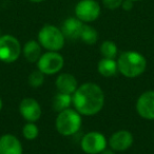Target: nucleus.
Masks as SVG:
<instances>
[{
	"mask_svg": "<svg viewBox=\"0 0 154 154\" xmlns=\"http://www.w3.org/2000/svg\"><path fill=\"white\" fill-rule=\"evenodd\" d=\"M133 5H134V2L131 1V0H122V9L124 11H131L133 9Z\"/></svg>",
	"mask_w": 154,
	"mask_h": 154,
	"instance_id": "23",
	"label": "nucleus"
},
{
	"mask_svg": "<svg viewBox=\"0 0 154 154\" xmlns=\"http://www.w3.org/2000/svg\"><path fill=\"white\" fill-rule=\"evenodd\" d=\"M64 64V59L58 52L48 51L40 56L37 61V69L45 75H54L61 71Z\"/></svg>",
	"mask_w": 154,
	"mask_h": 154,
	"instance_id": "6",
	"label": "nucleus"
},
{
	"mask_svg": "<svg viewBox=\"0 0 154 154\" xmlns=\"http://www.w3.org/2000/svg\"><path fill=\"white\" fill-rule=\"evenodd\" d=\"M39 129L35 122H28L22 128V135L26 140H34L38 137Z\"/></svg>",
	"mask_w": 154,
	"mask_h": 154,
	"instance_id": "20",
	"label": "nucleus"
},
{
	"mask_svg": "<svg viewBox=\"0 0 154 154\" xmlns=\"http://www.w3.org/2000/svg\"><path fill=\"white\" fill-rule=\"evenodd\" d=\"M19 112L24 120L35 122L41 117L42 110L39 103L32 97H26L19 103Z\"/></svg>",
	"mask_w": 154,
	"mask_h": 154,
	"instance_id": "10",
	"label": "nucleus"
},
{
	"mask_svg": "<svg viewBox=\"0 0 154 154\" xmlns=\"http://www.w3.org/2000/svg\"><path fill=\"white\" fill-rule=\"evenodd\" d=\"M30 2H33V3H40V2H43L45 0H28Z\"/></svg>",
	"mask_w": 154,
	"mask_h": 154,
	"instance_id": "25",
	"label": "nucleus"
},
{
	"mask_svg": "<svg viewBox=\"0 0 154 154\" xmlns=\"http://www.w3.org/2000/svg\"><path fill=\"white\" fill-rule=\"evenodd\" d=\"M72 105L80 115H96L105 105V93L98 85L86 82L78 86L72 95Z\"/></svg>",
	"mask_w": 154,
	"mask_h": 154,
	"instance_id": "1",
	"label": "nucleus"
},
{
	"mask_svg": "<svg viewBox=\"0 0 154 154\" xmlns=\"http://www.w3.org/2000/svg\"><path fill=\"white\" fill-rule=\"evenodd\" d=\"M134 141V137H133L132 133L128 130H118L114 132L109 138L110 148L114 150L115 152H122L126 150L130 149L131 146L133 145Z\"/></svg>",
	"mask_w": 154,
	"mask_h": 154,
	"instance_id": "11",
	"label": "nucleus"
},
{
	"mask_svg": "<svg viewBox=\"0 0 154 154\" xmlns=\"http://www.w3.org/2000/svg\"><path fill=\"white\" fill-rule=\"evenodd\" d=\"M0 36H1V30H0Z\"/></svg>",
	"mask_w": 154,
	"mask_h": 154,
	"instance_id": "28",
	"label": "nucleus"
},
{
	"mask_svg": "<svg viewBox=\"0 0 154 154\" xmlns=\"http://www.w3.org/2000/svg\"><path fill=\"white\" fill-rule=\"evenodd\" d=\"M122 0H103V5L108 10H117L122 7Z\"/></svg>",
	"mask_w": 154,
	"mask_h": 154,
	"instance_id": "22",
	"label": "nucleus"
},
{
	"mask_svg": "<svg viewBox=\"0 0 154 154\" xmlns=\"http://www.w3.org/2000/svg\"><path fill=\"white\" fill-rule=\"evenodd\" d=\"M107 138L98 131L88 132L80 141L82 150L87 154H100L107 148Z\"/></svg>",
	"mask_w": 154,
	"mask_h": 154,
	"instance_id": "7",
	"label": "nucleus"
},
{
	"mask_svg": "<svg viewBox=\"0 0 154 154\" xmlns=\"http://www.w3.org/2000/svg\"><path fill=\"white\" fill-rule=\"evenodd\" d=\"M55 86L58 92L73 95L78 88V82L74 75L70 73H61L56 78Z\"/></svg>",
	"mask_w": 154,
	"mask_h": 154,
	"instance_id": "13",
	"label": "nucleus"
},
{
	"mask_svg": "<svg viewBox=\"0 0 154 154\" xmlns=\"http://www.w3.org/2000/svg\"><path fill=\"white\" fill-rule=\"evenodd\" d=\"M2 107H3V101H2V99H1V97H0V111L2 110Z\"/></svg>",
	"mask_w": 154,
	"mask_h": 154,
	"instance_id": "26",
	"label": "nucleus"
},
{
	"mask_svg": "<svg viewBox=\"0 0 154 154\" xmlns=\"http://www.w3.org/2000/svg\"><path fill=\"white\" fill-rule=\"evenodd\" d=\"M118 72L127 78H135L143 74L147 68V59L136 51L122 52L117 58Z\"/></svg>",
	"mask_w": 154,
	"mask_h": 154,
	"instance_id": "2",
	"label": "nucleus"
},
{
	"mask_svg": "<svg viewBox=\"0 0 154 154\" xmlns=\"http://www.w3.org/2000/svg\"><path fill=\"white\" fill-rule=\"evenodd\" d=\"M131 1H133V2H137V1H141V0H131Z\"/></svg>",
	"mask_w": 154,
	"mask_h": 154,
	"instance_id": "27",
	"label": "nucleus"
},
{
	"mask_svg": "<svg viewBox=\"0 0 154 154\" xmlns=\"http://www.w3.org/2000/svg\"><path fill=\"white\" fill-rule=\"evenodd\" d=\"M28 82L32 88H35V89L40 88L43 85V82H45V74H43L41 71H39L38 69L34 70L29 75Z\"/></svg>",
	"mask_w": 154,
	"mask_h": 154,
	"instance_id": "21",
	"label": "nucleus"
},
{
	"mask_svg": "<svg viewBox=\"0 0 154 154\" xmlns=\"http://www.w3.org/2000/svg\"><path fill=\"white\" fill-rule=\"evenodd\" d=\"M79 39L82 42L86 43V45H94L98 40V33H97V31L93 26H89V24H84Z\"/></svg>",
	"mask_w": 154,
	"mask_h": 154,
	"instance_id": "18",
	"label": "nucleus"
},
{
	"mask_svg": "<svg viewBox=\"0 0 154 154\" xmlns=\"http://www.w3.org/2000/svg\"><path fill=\"white\" fill-rule=\"evenodd\" d=\"M23 57L31 63H35L39 60L40 56L42 55V47L36 40H29L24 43L22 48Z\"/></svg>",
	"mask_w": 154,
	"mask_h": 154,
	"instance_id": "15",
	"label": "nucleus"
},
{
	"mask_svg": "<svg viewBox=\"0 0 154 154\" xmlns=\"http://www.w3.org/2000/svg\"><path fill=\"white\" fill-rule=\"evenodd\" d=\"M100 154H115V151L112 150V149H107V148H106V149L103 150Z\"/></svg>",
	"mask_w": 154,
	"mask_h": 154,
	"instance_id": "24",
	"label": "nucleus"
},
{
	"mask_svg": "<svg viewBox=\"0 0 154 154\" xmlns=\"http://www.w3.org/2000/svg\"><path fill=\"white\" fill-rule=\"evenodd\" d=\"M100 54L103 56V58H112V59H115V57L117 56L118 49L117 45L114 41L111 40H105L100 45Z\"/></svg>",
	"mask_w": 154,
	"mask_h": 154,
	"instance_id": "19",
	"label": "nucleus"
},
{
	"mask_svg": "<svg viewBox=\"0 0 154 154\" xmlns=\"http://www.w3.org/2000/svg\"><path fill=\"white\" fill-rule=\"evenodd\" d=\"M71 105H72V95L70 94L58 92L52 100V107L58 113L66 109H69Z\"/></svg>",
	"mask_w": 154,
	"mask_h": 154,
	"instance_id": "17",
	"label": "nucleus"
},
{
	"mask_svg": "<svg viewBox=\"0 0 154 154\" xmlns=\"http://www.w3.org/2000/svg\"><path fill=\"white\" fill-rule=\"evenodd\" d=\"M21 141L13 134H5L0 137V154H22Z\"/></svg>",
	"mask_w": 154,
	"mask_h": 154,
	"instance_id": "12",
	"label": "nucleus"
},
{
	"mask_svg": "<svg viewBox=\"0 0 154 154\" xmlns=\"http://www.w3.org/2000/svg\"><path fill=\"white\" fill-rule=\"evenodd\" d=\"M82 115L75 109H66L57 114L55 120L56 130L63 136H72L82 128Z\"/></svg>",
	"mask_w": 154,
	"mask_h": 154,
	"instance_id": "3",
	"label": "nucleus"
},
{
	"mask_svg": "<svg viewBox=\"0 0 154 154\" xmlns=\"http://www.w3.org/2000/svg\"><path fill=\"white\" fill-rule=\"evenodd\" d=\"M21 52V45L15 36L9 34L0 36V60L2 62H15L19 58Z\"/></svg>",
	"mask_w": 154,
	"mask_h": 154,
	"instance_id": "5",
	"label": "nucleus"
},
{
	"mask_svg": "<svg viewBox=\"0 0 154 154\" xmlns=\"http://www.w3.org/2000/svg\"><path fill=\"white\" fill-rule=\"evenodd\" d=\"M97 71L103 77H112L118 72L117 61L112 58H101L97 64Z\"/></svg>",
	"mask_w": 154,
	"mask_h": 154,
	"instance_id": "16",
	"label": "nucleus"
},
{
	"mask_svg": "<svg viewBox=\"0 0 154 154\" xmlns=\"http://www.w3.org/2000/svg\"><path fill=\"white\" fill-rule=\"evenodd\" d=\"M136 111L140 117L154 120V91L141 93L136 101Z\"/></svg>",
	"mask_w": 154,
	"mask_h": 154,
	"instance_id": "9",
	"label": "nucleus"
},
{
	"mask_svg": "<svg viewBox=\"0 0 154 154\" xmlns=\"http://www.w3.org/2000/svg\"><path fill=\"white\" fill-rule=\"evenodd\" d=\"M38 42L47 51L58 52L64 47L66 37L61 29L53 24H45L38 32Z\"/></svg>",
	"mask_w": 154,
	"mask_h": 154,
	"instance_id": "4",
	"label": "nucleus"
},
{
	"mask_svg": "<svg viewBox=\"0 0 154 154\" xmlns=\"http://www.w3.org/2000/svg\"><path fill=\"white\" fill-rule=\"evenodd\" d=\"M84 24V22L80 21L77 17L66 18L62 23L61 31L66 38L74 40V39L79 38Z\"/></svg>",
	"mask_w": 154,
	"mask_h": 154,
	"instance_id": "14",
	"label": "nucleus"
},
{
	"mask_svg": "<svg viewBox=\"0 0 154 154\" xmlns=\"http://www.w3.org/2000/svg\"><path fill=\"white\" fill-rule=\"evenodd\" d=\"M100 5L96 0H80L75 7V16L84 23L93 22L99 17Z\"/></svg>",
	"mask_w": 154,
	"mask_h": 154,
	"instance_id": "8",
	"label": "nucleus"
}]
</instances>
